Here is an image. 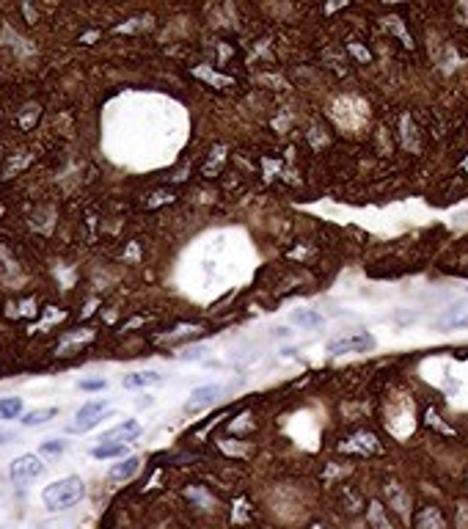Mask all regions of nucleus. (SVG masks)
I'll return each instance as SVG.
<instances>
[{
    "label": "nucleus",
    "mask_w": 468,
    "mask_h": 529,
    "mask_svg": "<svg viewBox=\"0 0 468 529\" xmlns=\"http://www.w3.org/2000/svg\"><path fill=\"white\" fill-rule=\"evenodd\" d=\"M0 416L3 419H19L22 416V400L19 397H0Z\"/></svg>",
    "instance_id": "nucleus-13"
},
{
    "label": "nucleus",
    "mask_w": 468,
    "mask_h": 529,
    "mask_svg": "<svg viewBox=\"0 0 468 529\" xmlns=\"http://www.w3.org/2000/svg\"><path fill=\"white\" fill-rule=\"evenodd\" d=\"M124 453H127V444H97V447L91 450V457H97V460H110V457H122Z\"/></svg>",
    "instance_id": "nucleus-12"
},
{
    "label": "nucleus",
    "mask_w": 468,
    "mask_h": 529,
    "mask_svg": "<svg viewBox=\"0 0 468 529\" xmlns=\"http://www.w3.org/2000/svg\"><path fill=\"white\" fill-rule=\"evenodd\" d=\"M378 342H375V336L372 334H367V331H356V334H350V336H342V339H331L328 342V353L331 356H344V353H367V350H372Z\"/></svg>",
    "instance_id": "nucleus-3"
},
{
    "label": "nucleus",
    "mask_w": 468,
    "mask_h": 529,
    "mask_svg": "<svg viewBox=\"0 0 468 529\" xmlns=\"http://www.w3.org/2000/svg\"><path fill=\"white\" fill-rule=\"evenodd\" d=\"M124 389H149V386H160L162 375L160 373H130L124 375Z\"/></svg>",
    "instance_id": "nucleus-8"
},
{
    "label": "nucleus",
    "mask_w": 468,
    "mask_h": 529,
    "mask_svg": "<svg viewBox=\"0 0 468 529\" xmlns=\"http://www.w3.org/2000/svg\"><path fill=\"white\" fill-rule=\"evenodd\" d=\"M8 474H11L14 482H28V480H36V477L44 474V463H42L39 455H19V457L11 463Z\"/></svg>",
    "instance_id": "nucleus-4"
},
{
    "label": "nucleus",
    "mask_w": 468,
    "mask_h": 529,
    "mask_svg": "<svg viewBox=\"0 0 468 529\" xmlns=\"http://www.w3.org/2000/svg\"><path fill=\"white\" fill-rule=\"evenodd\" d=\"M314 529H325V527H314Z\"/></svg>",
    "instance_id": "nucleus-18"
},
{
    "label": "nucleus",
    "mask_w": 468,
    "mask_h": 529,
    "mask_svg": "<svg viewBox=\"0 0 468 529\" xmlns=\"http://www.w3.org/2000/svg\"><path fill=\"white\" fill-rule=\"evenodd\" d=\"M435 328H441V331H458V328H468V309L466 306L449 309L446 314H441V317H438Z\"/></svg>",
    "instance_id": "nucleus-7"
},
{
    "label": "nucleus",
    "mask_w": 468,
    "mask_h": 529,
    "mask_svg": "<svg viewBox=\"0 0 468 529\" xmlns=\"http://www.w3.org/2000/svg\"><path fill=\"white\" fill-rule=\"evenodd\" d=\"M83 496H85V482L75 474L64 477V480H56L42 491V502H44L47 510H67V507L78 505Z\"/></svg>",
    "instance_id": "nucleus-1"
},
{
    "label": "nucleus",
    "mask_w": 468,
    "mask_h": 529,
    "mask_svg": "<svg viewBox=\"0 0 468 529\" xmlns=\"http://www.w3.org/2000/svg\"><path fill=\"white\" fill-rule=\"evenodd\" d=\"M108 386V380H102V378H94V380H80V389L83 391H102Z\"/></svg>",
    "instance_id": "nucleus-17"
},
{
    "label": "nucleus",
    "mask_w": 468,
    "mask_h": 529,
    "mask_svg": "<svg viewBox=\"0 0 468 529\" xmlns=\"http://www.w3.org/2000/svg\"><path fill=\"white\" fill-rule=\"evenodd\" d=\"M138 436H141V425H138L135 419H127V422H119L116 428L105 430L102 439H99V444H130V441H135Z\"/></svg>",
    "instance_id": "nucleus-6"
},
{
    "label": "nucleus",
    "mask_w": 468,
    "mask_h": 529,
    "mask_svg": "<svg viewBox=\"0 0 468 529\" xmlns=\"http://www.w3.org/2000/svg\"><path fill=\"white\" fill-rule=\"evenodd\" d=\"M369 521H372L375 529H391V524L386 521V516H383V507H381L378 502H372V507H369Z\"/></svg>",
    "instance_id": "nucleus-15"
},
{
    "label": "nucleus",
    "mask_w": 468,
    "mask_h": 529,
    "mask_svg": "<svg viewBox=\"0 0 468 529\" xmlns=\"http://www.w3.org/2000/svg\"><path fill=\"white\" fill-rule=\"evenodd\" d=\"M102 419H108V400H88L85 405H80L75 422L69 425V433H88L97 425H102Z\"/></svg>",
    "instance_id": "nucleus-2"
},
{
    "label": "nucleus",
    "mask_w": 468,
    "mask_h": 529,
    "mask_svg": "<svg viewBox=\"0 0 468 529\" xmlns=\"http://www.w3.org/2000/svg\"><path fill=\"white\" fill-rule=\"evenodd\" d=\"M221 394H224V389H221L218 383L199 386V389H193V391H190V400L185 402V411H187V414H199L201 408H210V405H212Z\"/></svg>",
    "instance_id": "nucleus-5"
},
{
    "label": "nucleus",
    "mask_w": 468,
    "mask_h": 529,
    "mask_svg": "<svg viewBox=\"0 0 468 529\" xmlns=\"http://www.w3.org/2000/svg\"><path fill=\"white\" fill-rule=\"evenodd\" d=\"M416 529H446L438 507H424L416 513Z\"/></svg>",
    "instance_id": "nucleus-9"
},
{
    "label": "nucleus",
    "mask_w": 468,
    "mask_h": 529,
    "mask_svg": "<svg viewBox=\"0 0 468 529\" xmlns=\"http://www.w3.org/2000/svg\"><path fill=\"white\" fill-rule=\"evenodd\" d=\"M64 450H67V444L58 441V439H50V441L42 444V453H47V455H61Z\"/></svg>",
    "instance_id": "nucleus-16"
},
{
    "label": "nucleus",
    "mask_w": 468,
    "mask_h": 529,
    "mask_svg": "<svg viewBox=\"0 0 468 529\" xmlns=\"http://www.w3.org/2000/svg\"><path fill=\"white\" fill-rule=\"evenodd\" d=\"M295 323H301L306 328H317V325H322V314H317L312 309H301V311H295Z\"/></svg>",
    "instance_id": "nucleus-14"
},
{
    "label": "nucleus",
    "mask_w": 468,
    "mask_h": 529,
    "mask_svg": "<svg viewBox=\"0 0 468 529\" xmlns=\"http://www.w3.org/2000/svg\"><path fill=\"white\" fill-rule=\"evenodd\" d=\"M56 416H58V408H33V411L22 414V425L25 428H39V425H47Z\"/></svg>",
    "instance_id": "nucleus-10"
},
{
    "label": "nucleus",
    "mask_w": 468,
    "mask_h": 529,
    "mask_svg": "<svg viewBox=\"0 0 468 529\" xmlns=\"http://www.w3.org/2000/svg\"><path fill=\"white\" fill-rule=\"evenodd\" d=\"M138 469H141V457L133 455V457H127V460H122V463H113L108 474H110V480H130Z\"/></svg>",
    "instance_id": "nucleus-11"
}]
</instances>
